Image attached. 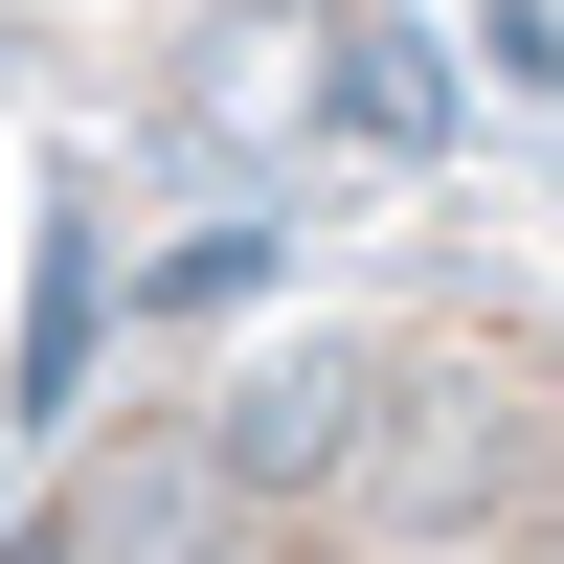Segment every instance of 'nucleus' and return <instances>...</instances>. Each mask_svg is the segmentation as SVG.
<instances>
[{
	"instance_id": "nucleus-1",
	"label": "nucleus",
	"mask_w": 564,
	"mask_h": 564,
	"mask_svg": "<svg viewBox=\"0 0 564 564\" xmlns=\"http://www.w3.org/2000/svg\"><path fill=\"white\" fill-rule=\"evenodd\" d=\"M23 564H564V361L497 316L294 339L159 406Z\"/></svg>"
}]
</instances>
